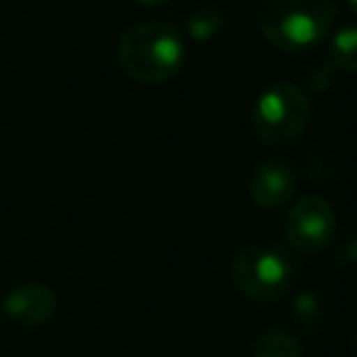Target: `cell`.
<instances>
[{
    "label": "cell",
    "mask_w": 357,
    "mask_h": 357,
    "mask_svg": "<svg viewBox=\"0 0 357 357\" xmlns=\"http://www.w3.org/2000/svg\"><path fill=\"white\" fill-rule=\"evenodd\" d=\"M333 0H259L257 25L264 40L284 54L316 50L333 30Z\"/></svg>",
    "instance_id": "6da1fadb"
},
{
    "label": "cell",
    "mask_w": 357,
    "mask_h": 357,
    "mask_svg": "<svg viewBox=\"0 0 357 357\" xmlns=\"http://www.w3.org/2000/svg\"><path fill=\"white\" fill-rule=\"evenodd\" d=\"M186 45L167 22H137L118 42V64L137 84H167L181 74Z\"/></svg>",
    "instance_id": "7a4b0ae2"
},
{
    "label": "cell",
    "mask_w": 357,
    "mask_h": 357,
    "mask_svg": "<svg viewBox=\"0 0 357 357\" xmlns=\"http://www.w3.org/2000/svg\"><path fill=\"white\" fill-rule=\"evenodd\" d=\"M311 120L308 96L294 84H274L250 113L252 135L267 147H289L303 135Z\"/></svg>",
    "instance_id": "3957f363"
},
{
    "label": "cell",
    "mask_w": 357,
    "mask_h": 357,
    "mask_svg": "<svg viewBox=\"0 0 357 357\" xmlns=\"http://www.w3.org/2000/svg\"><path fill=\"white\" fill-rule=\"evenodd\" d=\"M230 279L243 298L252 303H272L291 287L294 264L282 250L243 248L230 262Z\"/></svg>",
    "instance_id": "277c9868"
},
{
    "label": "cell",
    "mask_w": 357,
    "mask_h": 357,
    "mask_svg": "<svg viewBox=\"0 0 357 357\" xmlns=\"http://www.w3.org/2000/svg\"><path fill=\"white\" fill-rule=\"evenodd\" d=\"M335 233V211L323 196H303L284 218V238L301 255H316L328 248Z\"/></svg>",
    "instance_id": "5b68a950"
},
{
    "label": "cell",
    "mask_w": 357,
    "mask_h": 357,
    "mask_svg": "<svg viewBox=\"0 0 357 357\" xmlns=\"http://www.w3.org/2000/svg\"><path fill=\"white\" fill-rule=\"evenodd\" d=\"M298 186L296 172L282 159H264L250 172L248 189L252 201L264 211H279L294 199Z\"/></svg>",
    "instance_id": "8992f818"
},
{
    "label": "cell",
    "mask_w": 357,
    "mask_h": 357,
    "mask_svg": "<svg viewBox=\"0 0 357 357\" xmlns=\"http://www.w3.org/2000/svg\"><path fill=\"white\" fill-rule=\"evenodd\" d=\"M3 311L15 326H45L56 311V294L47 284H22L3 298Z\"/></svg>",
    "instance_id": "52a82bcc"
},
{
    "label": "cell",
    "mask_w": 357,
    "mask_h": 357,
    "mask_svg": "<svg viewBox=\"0 0 357 357\" xmlns=\"http://www.w3.org/2000/svg\"><path fill=\"white\" fill-rule=\"evenodd\" d=\"M228 27V13L218 6H196L186 15V35L196 42H211Z\"/></svg>",
    "instance_id": "ba28073f"
},
{
    "label": "cell",
    "mask_w": 357,
    "mask_h": 357,
    "mask_svg": "<svg viewBox=\"0 0 357 357\" xmlns=\"http://www.w3.org/2000/svg\"><path fill=\"white\" fill-rule=\"evenodd\" d=\"M252 357H303V347L284 328H267L255 340Z\"/></svg>",
    "instance_id": "9c48e42d"
},
{
    "label": "cell",
    "mask_w": 357,
    "mask_h": 357,
    "mask_svg": "<svg viewBox=\"0 0 357 357\" xmlns=\"http://www.w3.org/2000/svg\"><path fill=\"white\" fill-rule=\"evenodd\" d=\"M355 47H357L355 27H350V25L342 27V30H337V35L333 37L331 56H333V61H335L337 69H342L345 74H355V69H357Z\"/></svg>",
    "instance_id": "30bf717a"
},
{
    "label": "cell",
    "mask_w": 357,
    "mask_h": 357,
    "mask_svg": "<svg viewBox=\"0 0 357 357\" xmlns=\"http://www.w3.org/2000/svg\"><path fill=\"white\" fill-rule=\"evenodd\" d=\"M294 318L306 333H316L323 326V303L313 291H301L294 298Z\"/></svg>",
    "instance_id": "8fae6325"
},
{
    "label": "cell",
    "mask_w": 357,
    "mask_h": 357,
    "mask_svg": "<svg viewBox=\"0 0 357 357\" xmlns=\"http://www.w3.org/2000/svg\"><path fill=\"white\" fill-rule=\"evenodd\" d=\"M144 6H162V3H169V0H139Z\"/></svg>",
    "instance_id": "7c38bea8"
}]
</instances>
